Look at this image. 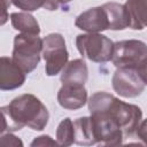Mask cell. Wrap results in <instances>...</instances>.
Returning a JSON list of instances; mask_svg holds the SVG:
<instances>
[{
	"instance_id": "obj_1",
	"label": "cell",
	"mask_w": 147,
	"mask_h": 147,
	"mask_svg": "<svg viewBox=\"0 0 147 147\" xmlns=\"http://www.w3.org/2000/svg\"><path fill=\"white\" fill-rule=\"evenodd\" d=\"M2 125L1 133L5 131H17L24 126L34 131L46 127L49 114L46 106L33 94H21L14 98L7 106L1 107Z\"/></svg>"
},
{
	"instance_id": "obj_2",
	"label": "cell",
	"mask_w": 147,
	"mask_h": 147,
	"mask_svg": "<svg viewBox=\"0 0 147 147\" xmlns=\"http://www.w3.org/2000/svg\"><path fill=\"white\" fill-rule=\"evenodd\" d=\"M90 114H105L117 122L124 137L136 134L141 122V109L132 103H126L107 92H95L88 100Z\"/></svg>"
},
{
	"instance_id": "obj_3",
	"label": "cell",
	"mask_w": 147,
	"mask_h": 147,
	"mask_svg": "<svg viewBox=\"0 0 147 147\" xmlns=\"http://www.w3.org/2000/svg\"><path fill=\"white\" fill-rule=\"evenodd\" d=\"M41 53L42 39L39 34L18 33L15 36L11 59L25 74H30L37 68Z\"/></svg>"
},
{
	"instance_id": "obj_4",
	"label": "cell",
	"mask_w": 147,
	"mask_h": 147,
	"mask_svg": "<svg viewBox=\"0 0 147 147\" xmlns=\"http://www.w3.org/2000/svg\"><path fill=\"white\" fill-rule=\"evenodd\" d=\"M111 61L117 69L140 71L147 64V45L137 39L117 41Z\"/></svg>"
},
{
	"instance_id": "obj_5",
	"label": "cell",
	"mask_w": 147,
	"mask_h": 147,
	"mask_svg": "<svg viewBox=\"0 0 147 147\" xmlns=\"http://www.w3.org/2000/svg\"><path fill=\"white\" fill-rule=\"evenodd\" d=\"M76 46L80 55L95 63H105L113 59L115 44L101 33L78 34Z\"/></svg>"
},
{
	"instance_id": "obj_6",
	"label": "cell",
	"mask_w": 147,
	"mask_h": 147,
	"mask_svg": "<svg viewBox=\"0 0 147 147\" xmlns=\"http://www.w3.org/2000/svg\"><path fill=\"white\" fill-rule=\"evenodd\" d=\"M42 57L47 76H56L68 63L69 53L62 34L51 33L42 39Z\"/></svg>"
},
{
	"instance_id": "obj_7",
	"label": "cell",
	"mask_w": 147,
	"mask_h": 147,
	"mask_svg": "<svg viewBox=\"0 0 147 147\" xmlns=\"http://www.w3.org/2000/svg\"><path fill=\"white\" fill-rule=\"evenodd\" d=\"M96 145L117 146L123 142L124 133L116 121L105 114H90Z\"/></svg>"
},
{
	"instance_id": "obj_8",
	"label": "cell",
	"mask_w": 147,
	"mask_h": 147,
	"mask_svg": "<svg viewBox=\"0 0 147 147\" xmlns=\"http://www.w3.org/2000/svg\"><path fill=\"white\" fill-rule=\"evenodd\" d=\"M111 84L114 91L123 98H136L140 95L145 88V82L138 70L116 69Z\"/></svg>"
},
{
	"instance_id": "obj_9",
	"label": "cell",
	"mask_w": 147,
	"mask_h": 147,
	"mask_svg": "<svg viewBox=\"0 0 147 147\" xmlns=\"http://www.w3.org/2000/svg\"><path fill=\"white\" fill-rule=\"evenodd\" d=\"M75 25L87 33H99L105 30H111V20L106 5L103 3L102 6L83 11L76 17Z\"/></svg>"
},
{
	"instance_id": "obj_10",
	"label": "cell",
	"mask_w": 147,
	"mask_h": 147,
	"mask_svg": "<svg viewBox=\"0 0 147 147\" xmlns=\"http://www.w3.org/2000/svg\"><path fill=\"white\" fill-rule=\"evenodd\" d=\"M0 61V88L8 91L21 87L26 74L10 57L2 56Z\"/></svg>"
},
{
	"instance_id": "obj_11",
	"label": "cell",
	"mask_w": 147,
	"mask_h": 147,
	"mask_svg": "<svg viewBox=\"0 0 147 147\" xmlns=\"http://www.w3.org/2000/svg\"><path fill=\"white\" fill-rule=\"evenodd\" d=\"M59 105L69 110L82 108L87 102V91L85 85H67L62 84L57 92Z\"/></svg>"
},
{
	"instance_id": "obj_12",
	"label": "cell",
	"mask_w": 147,
	"mask_h": 147,
	"mask_svg": "<svg viewBox=\"0 0 147 147\" xmlns=\"http://www.w3.org/2000/svg\"><path fill=\"white\" fill-rule=\"evenodd\" d=\"M88 78L87 65L84 60L76 59L67 63L61 71V83L67 85H85Z\"/></svg>"
},
{
	"instance_id": "obj_13",
	"label": "cell",
	"mask_w": 147,
	"mask_h": 147,
	"mask_svg": "<svg viewBox=\"0 0 147 147\" xmlns=\"http://www.w3.org/2000/svg\"><path fill=\"white\" fill-rule=\"evenodd\" d=\"M125 8L129 13L131 29L147 28V0H126Z\"/></svg>"
},
{
	"instance_id": "obj_14",
	"label": "cell",
	"mask_w": 147,
	"mask_h": 147,
	"mask_svg": "<svg viewBox=\"0 0 147 147\" xmlns=\"http://www.w3.org/2000/svg\"><path fill=\"white\" fill-rule=\"evenodd\" d=\"M75 129V144L83 146L95 145V138L93 133V126L91 117H80L74 122Z\"/></svg>"
},
{
	"instance_id": "obj_15",
	"label": "cell",
	"mask_w": 147,
	"mask_h": 147,
	"mask_svg": "<svg viewBox=\"0 0 147 147\" xmlns=\"http://www.w3.org/2000/svg\"><path fill=\"white\" fill-rule=\"evenodd\" d=\"M10 22L15 30L21 33L39 34L40 28L37 20L29 13H13L10 14Z\"/></svg>"
},
{
	"instance_id": "obj_16",
	"label": "cell",
	"mask_w": 147,
	"mask_h": 147,
	"mask_svg": "<svg viewBox=\"0 0 147 147\" xmlns=\"http://www.w3.org/2000/svg\"><path fill=\"white\" fill-rule=\"evenodd\" d=\"M11 2L24 11H34L39 8L46 10H56L60 7L57 0H11Z\"/></svg>"
},
{
	"instance_id": "obj_17",
	"label": "cell",
	"mask_w": 147,
	"mask_h": 147,
	"mask_svg": "<svg viewBox=\"0 0 147 147\" xmlns=\"http://www.w3.org/2000/svg\"><path fill=\"white\" fill-rule=\"evenodd\" d=\"M56 141L59 146H70L75 142V129L70 118L61 121L56 129Z\"/></svg>"
},
{
	"instance_id": "obj_18",
	"label": "cell",
	"mask_w": 147,
	"mask_h": 147,
	"mask_svg": "<svg viewBox=\"0 0 147 147\" xmlns=\"http://www.w3.org/2000/svg\"><path fill=\"white\" fill-rule=\"evenodd\" d=\"M0 142L2 146H23V142L11 133L2 134Z\"/></svg>"
},
{
	"instance_id": "obj_19",
	"label": "cell",
	"mask_w": 147,
	"mask_h": 147,
	"mask_svg": "<svg viewBox=\"0 0 147 147\" xmlns=\"http://www.w3.org/2000/svg\"><path fill=\"white\" fill-rule=\"evenodd\" d=\"M56 145H59L57 141L53 140L49 136H40V137H37L31 142V146H56Z\"/></svg>"
},
{
	"instance_id": "obj_20",
	"label": "cell",
	"mask_w": 147,
	"mask_h": 147,
	"mask_svg": "<svg viewBox=\"0 0 147 147\" xmlns=\"http://www.w3.org/2000/svg\"><path fill=\"white\" fill-rule=\"evenodd\" d=\"M136 134L145 145H147V119H144L140 122L136 131Z\"/></svg>"
},
{
	"instance_id": "obj_21",
	"label": "cell",
	"mask_w": 147,
	"mask_h": 147,
	"mask_svg": "<svg viewBox=\"0 0 147 147\" xmlns=\"http://www.w3.org/2000/svg\"><path fill=\"white\" fill-rule=\"evenodd\" d=\"M10 1L11 0H3V5H2V20H1V24H5L7 18H8V15H7V9L8 7L10 6Z\"/></svg>"
},
{
	"instance_id": "obj_22",
	"label": "cell",
	"mask_w": 147,
	"mask_h": 147,
	"mask_svg": "<svg viewBox=\"0 0 147 147\" xmlns=\"http://www.w3.org/2000/svg\"><path fill=\"white\" fill-rule=\"evenodd\" d=\"M140 72V75H141V78L144 79V82H145V84L147 85V64L139 71Z\"/></svg>"
},
{
	"instance_id": "obj_23",
	"label": "cell",
	"mask_w": 147,
	"mask_h": 147,
	"mask_svg": "<svg viewBox=\"0 0 147 147\" xmlns=\"http://www.w3.org/2000/svg\"><path fill=\"white\" fill-rule=\"evenodd\" d=\"M57 1H59L60 6H65V5H68L69 2H71L72 0H57Z\"/></svg>"
}]
</instances>
